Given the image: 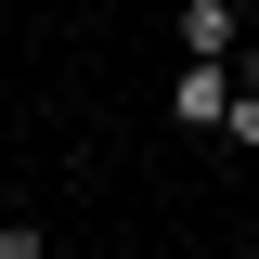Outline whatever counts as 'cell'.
Segmentation results:
<instances>
[{
	"label": "cell",
	"instance_id": "obj_2",
	"mask_svg": "<svg viewBox=\"0 0 259 259\" xmlns=\"http://www.w3.org/2000/svg\"><path fill=\"white\" fill-rule=\"evenodd\" d=\"M221 104H233V65H182L168 78V117L182 130H221Z\"/></svg>",
	"mask_w": 259,
	"mask_h": 259
},
{
	"label": "cell",
	"instance_id": "obj_1",
	"mask_svg": "<svg viewBox=\"0 0 259 259\" xmlns=\"http://www.w3.org/2000/svg\"><path fill=\"white\" fill-rule=\"evenodd\" d=\"M246 52V13L233 0H182V65H233Z\"/></svg>",
	"mask_w": 259,
	"mask_h": 259
},
{
	"label": "cell",
	"instance_id": "obj_3",
	"mask_svg": "<svg viewBox=\"0 0 259 259\" xmlns=\"http://www.w3.org/2000/svg\"><path fill=\"white\" fill-rule=\"evenodd\" d=\"M0 259H52V233L39 221H0Z\"/></svg>",
	"mask_w": 259,
	"mask_h": 259
}]
</instances>
